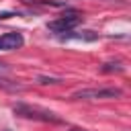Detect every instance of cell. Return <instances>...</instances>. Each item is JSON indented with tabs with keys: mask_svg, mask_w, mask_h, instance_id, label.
Masks as SVG:
<instances>
[{
	"mask_svg": "<svg viewBox=\"0 0 131 131\" xmlns=\"http://www.w3.org/2000/svg\"><path fill=\"white\" fill-rule=\"evenodd\" d=\"M12 113L20 119H29V121H41V123H53V125H61L63 119L57 117L53 111L41 108V106H33L27 102H16L12 106Z\"/></svg>",
	"mask_w": 131,
	"mask_h": 131,
	"instance_id": "cell-1",
	"label": "cell"
},
{
	"mask_svg": "<svg viewBox=\"0 0 131 131\" xmlns=\"http://www.w3.org/2000/svg\"><path fill=\"white\" fill-rule=\"evenodd\" d=\"M66 10H68V12H63L59 18L47 23V29H49L51 33L63 35V33H68V31H74V29L84 20V16H82L78 10H74V8H66Z\"/></svg>",
	"mask_w": 131,
	"mask_h": 131,
	"instance_id": "cell-2",
	"label": "cell"
},
{
	"mask_svg": "<svg viewBox=\"0 0 131 131\" xmlns=\"http://www.w3.org/2000/svg\"><path fill=\"white\" fill-rule=\"evenodd\" d=\"M123 90L115 86H104V88H82L72 94V100H104V98H121Z\"/></svg>",
	"mask_w": 131,
	"mask_h": 131,
	"instance_id": "cell-3",
	"label": "cell"
},
{
	"mask_svg": "<svg viewBox=\"0 0 131 131\" xmlns=\"http://www.w3.org/2000/svg\"><path fill=\"white\" fill-rule=\"evenodd\" d=\"M25 45V37L18 31H10L4 33L0 37V51H12V49H20Z\"/></svg>",
	"mask_w": 131,
	"mask_h": 131,
	"instance_id": "cell-4",
	"label": "cell"
},
{
	"mask_svg": "<svg viewBox=\"0 0 131 131\" xmlns=\"http://www.w3.org/2000/svg\"><path fill=\"white\" fill-rule=\"evenodd\" d=\"M100 35L98 33H94V31H68V33H63V35H57V39L59 41H72V39H76V41H96Z\"/></svg>",
	"mask_w": 131,
	"mask_h": 131,
	"instance_id": "cell-5",
	"label": "cell"
},
{
	"mask_svg": "<svg viewBox=\"0 0 131 131\" xmlns=\"http://www.w3.org/2000/svg\"><path fill=\"white\" fill-rule=\"evenodd\" d=\"M125 70V66L117 59V61H106V63H102L100 66V72L102 74H121Z\"/></svg>",
	"mask_w": 131,
	"mask_h": 131,
	"instance_id": "cell-6",
	"label": "cell"
},
{
	"mask_svg": "<svg viewBox=\"0 0 131 131\" xmlns=\"http://www.w3.org/2000/svg\"><path fill=\"white\" fill-rule=\"evenodd\" d=\"M25 4H31V6H55V8H59V6H68L63 0H23Z\"/></svg>",
	"mask_w": 131,
	"mask_h": 131,
	"instance_id": "cell-7",
	"label": "cell"
},
{
	"mask_svg": "<svg viewBox=\"0 0 131 131\" xmlns=\"http://www.w3.org/2000/svg\"><path fill=\"white\" fill-rule=\"evenodd\" d=\"M37 82H39L41 86H47V84H61L63 80H61V78H55V76H39Z\"/></svg>",
	"mask_w": 131,
	"mask_h": 131,
	"instance_id": "cell-8",
	"label": "cell"
},
{
	"mask_svg": "<svg viewBox=\"0 0 131 131\" xmlns=\"http://www.w3.org/2000/svg\"><path fill=\"white\" fill-rule=\"evenodd\" d=\"M0 86H2V88H6V90H23V86H20V84L10 82V80H2V78H0Z\"/></svg>",
	"mask_w": 131,
	"mask_h": 131,
	"instance_id": "cell-9",
	"label": "cell"
},
{
	"mask_svg": "<svg viewBox=\"0 0 131 131\" xmlns=\"http://www.w3.org/2000/svg\"><path fill=\"white\" fill-rule=\"evenodd\" d=\"M70 131H86V129H80V127H72Z\"/></svg>",
	"mask_w": 131,
	"mask_h": 131,
	"instance_id": "cell-10",
	"label": "cell"
},
{
	"mask_svg": "<svg viewBox=\"0 0 131 131\" xmlns=\"http://www.w3.org/2000/svg\"><path fill=\"white\" fill-rule=\"evenodd\" d=\"M6 68H8L6 63H0V72H2V70H6Z\"/></svg>",
	"mask_w": 131,
	"mask_h": 131,
	"instance_id": "cell-11",
	"label": "cell"
},
{
	"mask_svg": "<svg viewBox=\"0 0 131 131\" xmlns=\"http://www.w3.org/2000/svg\"><path fill=\"white\" fill-rule=\"evenodd\" d=\"M6 131H10V129H6Z\"/></svg>",
	"mask_w": 131,
	"mask_h": 131,
	"instance_id": "cell-12",
	"label": "cell"
}]
</instances>
